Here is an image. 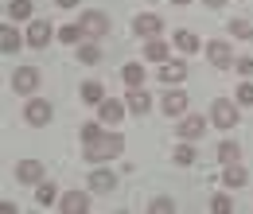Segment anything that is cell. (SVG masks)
I'll list each match as a JSON object with an SVG mask.
<instances>
[{
  "label": "cell",
  "instance_id": "6da1fadb",
  "mask_svg": "<svg viewBox=\"0 0 253 214\" xmlns=\"http://www.w3.org/2000/svg\"><path fill=\"white\" fill-rule=\"evenodd\" d=\"M125 152V136H121V132H101V136H97V140H90V144H86V160H90V164H109V160H113V156H121Z\"/></svg>",
  "mask_w": 253,
  "mask_h": 214
},
{
  "label": "cell",
  "instance_id": "7a4b0ae2",
  "mask_svg": "<svg viewBox=\"0 0 253 214\" xmlns=\"http://www.w3.org/2000/svg\"><path fill=\"white\" fill-rule=\"evenodd\" d=\"M242 121V113H238V101H230V97H218L214 105H211V125L214 128H234V125Z\"/></svg>",
  "mask_w": 253,
  "mask_h": 214
},
{
  "label": "cell",
  "instance_id": "3957f363",
  "mask_svg": "<svg viewBox=\"0 0 253 214\" xmlns=\"http://www.w3.org/2000/svg\"><path fill=\"white\" fill-rule=\"evenodd\" d=\"M39 86H43L39 66H16V74H12V90L16 93H39Z\"/></svg>",
  "mask_w": 253,
  "mask_h": 214
},
{
  "label": "cell",
  "instance_id": "277c9868",
  "mask_svg": "<svg viewBox=\"0 0 253 214\" xmlns=\"http://www.w3.org/2000/svg\"><path fill=\"white\" fill-rule=\"evenodd\" d=\"M211 128V117H199V113H183V121L175 125V132H179V140H195L199 144V136Z\"/></svg>",
  "mask_w": 253,
  "mask_h": 214
},
{
  "label": "cell",
  "instance_id": "5b68a950",
  "mask_svg": "<svg viewBox=\"0 0 253 214\" xmlns=\"http://www.w3.org/2000/svg\"><path fill=\"white\" fill-rule=\"evenodd\" d=\"M24 39H28V47H35V51H39V47H47L51 39H59V28H51L47 20H32Z\"/></svg>",
  "mask_w": 253,
  "mask_h": 214
},
{
  "label": "cell",
  "instance_id": "8992f818",
  "mask_svg": "<svg viewBox=\"0 0 253 214\" xmlns=\"http://www.w3.org/2000/svg\"><path fill=\"white\" fill-rule=\"evenodd\" d=\"M51 117H55L51 101H43V97H28V105H24V121H28V125H51Z\"/></svg>",
  "mask_w": 253,
  "mask_h": 214
},
{
  "label": "cell",
  "instance_id": "52a82bcc",
  "mask_svg": "<svg viewBox=\"0 0 253 214\" xmlns=\"http://www.w3.org/2000/svg\"><path fill=\"white\" fill-rule=\"evenodd\" d=\"M132 35H140V39H160V35H164V20L152 16V12H144V16L132 20Z\"/></svg>",
  "mask_w": 253,
  "mask_h": 214
},
{
  "label": "cell",
  "instance_id": "ba28073f",
  "mask_svg": "<svg viewBox=\"0 0 253 214\" xmlns=\"http://www.w3.org/2000/svg\"><path fill=\"white\" fill-rule=\"evenodd\" d=\"M59 207H63V214H86V211H90V195L70 187V191L59 195Z\"/></svg>",
  "mask_w": 253,
  "mask_h": 214
},
{
  "label": "cell",
  "instance_id": "9c48e42d",
  "mask_svg": "<svg viewBox=\"0 0 253 214\" xmlns=\"http://www.w3.org/2000/svg\"><path fill=\"white\" fill-rule=\"evenodd\" d=\"M78 24H82V31H86V39H101V35L109 31V16H105V12H86Z\"/></svg>",
  "mask_w": 253,
  "mask_h": 214
},
{
  "label": "cell",
  "instance_id": "30bf717a",
  "mask_svg": "<svg viewBox=\"0 0 253 214\" xmlns=\"http://www.w3.org/2000/svg\"><path fill=\"white\" fill-rule=\"evenodd\" d=\"M125 113H128V105H125V101H117V97H105V101L97 105V121H105V125H121Z\"/></svg>",
  "mask_w": 253,
  "mask_h": 214
},
{
  "label": "cell",
  "instance_id": "8fae6325",
  "mask_svg": "<svg viewBox=\"0 0 253 214\" xmlns=\"http://www.w3.org/2000/svg\"><path fill=\"white\" fill-rule=\"evenodd\" d=\"M207 59L214 62L218 70H226V66H234V51H230L226 39H214V43H207Z\"/></svg>",
  "mask_w": 253,
  "mask_h": 214
},
{
  "label": "cell",
  "instance_id": "7c38bea8",
  "mask_svg": "<svg viewBox=\"0 0 253 214\" xmlns=\"http://www.w3.org/2000/svg\"><path fill=\"white\" fill-rule=\"evenodd\" d=\"M187 74H191V66H187V62H175V59L160 62V82H168V86H175V82H183Z\"/></svg>",
  "mask_w": 253,
  "mask_h": 214
},
{
  "label": "cell",
  "instance_id": "4fadbf2b",
  "mask_svg": "<svg viewBox=\"0 0 253 214\" xmlns=\"http://www.w3.org/2000/svg\"><path fill=\"white\" fill-rule=\"evenodd\" d=\"M117 187V175L109 171V168H101V164H94V171H90V191H97V195H105V191H113Z\"/></svg>",
  "mask_w": 253,
  "mask_h": 214
},
{
  "label": "cell",
  "instance_id": "5bb4252c",
  "mask_svg": "<svg viewBox=\"0 0 253 214\" xmlns=\"http://www.w3.org/2000/svg\"><path fill=\"white\" fill-rule=\"evenodd\" d=\"M16 179L20 183H43V164L39 160H20L16 164Z\"/></svg>",
  "mask_w": 253,
  "mask_h": 214
},
{
  "label": "cell",
  "instance_id": "9a60e30c",
  "mask_svg": "<svg viewBox=\"0 0 253 214\" xmlns=\"http://www.w3.org/2000/svg\"><path fill=\"white\" fill-rule=\"evenodd\" d=\"M24 43H28V39H24L20 31L12 28V24H4V28H0V51H4V55H16Z\"/></svg>",
  "mask_w": 253,
  "mask_h": 214
},
{
  "label": "cell",
  "instance_id": "2e32d148",
  "mask_svg": "<svg viewBox=\"0 0 253 214\" xmlns=\"http://www.w3.org/2000/svg\"><path fill=\"white\" fill-rule=\"evenodd\" d=\"M160 109H164L168 117H179V113H187V93H179V90L164 93V101H160Z\"/></svg>",
  "mask_w": 253,
  "mask_h": 214
},
{
  "label": "cell",
  "instance_id": "e0dca14e",
  "mask_svg": "<svg viewBox=\"0 0 253 214\" xmlns=\"http://www.w3.org/2000/svg\"><path fill=\"white\" fill-rule=\"evenodd\" d=\"M246 179H250V175H246V168H242L238 160H234V164H222V183L226 187H246Z\"/></svg>",
  "mask_w": 253,
  "mask_h": 214
},
{
  "label": "cell",
  "instance_id": "ac0fdd59",
  "mask_svg": "<svg viewBox=\"0 0 253 214\" xmlns=\"http://www.w3.org/2000/svg\"><path fill=\"white\" fill-rule=\"evenodd\" d=\"M125 105H128V113H148V109H152V97L136 86V90L125 93Z\"/></svg>",
  "mask_w": 253,
  "mask_h": 214
},
{
  "label": "cell",
  "instance_id": "d6986e66",
  "mask_svg": "<svg viewBox=\"0 0 253 214\" xmlns=\"http://www.w3.org/2000/svg\"><path fill=\"white\" fill-rule=\"evenodd\" d=\"M144 59L168 62V59H171V47H168V39H148V47H144Z\"/></svg>",
  "mask_w": 253,
  "mask_h": 214
},
{
  "label": "cell",
  "instance_id": "ffe728a7",
  "mask_svg": "<svg viewBox=\"0 0 253 214\" xmlns=\"http://www.w3.org/2000/svg\"><path fill=\"white\" fill-rule=\"evenodd\" d=\"M78 62H82V66H94V62H101V47H97V39L78 43Z\"/></svg>",
  "mask_w": 253,
  "mask_h": 214
},
{
  "label": "cell",
  "instance_id": "44dd1931",
  "mask_svg": "<svg viewBox=\"0 0 253 214\" xmlns=\"http://www.w3.org/2000/svg\"><path fill=\"white\" fill-rule=\"evenodd\" d=\"M121 82H125L128 90H136V86L144 82V66H140V62H125V66H121Z\"/></svg>",
  "mask_w": 253,
  "mask_h": 214
},
{
  "label": "cell",
  "instance_id": "7402d4cb",
  "mask_svg": "<svg viewBox=\"0 0 253 214\" xmlns=\"http://www.w3.org/2000/svg\"><path fill=\"white\" fill-rule=\"evenodd\" d=\"M59 43H66V47L86 43V31H82V24H66V28H59Z\"/></svg>",
  "mask_w": 253,
  "mask_h": 214
},
{
  "label": "cell",
  "instance_id": "603a6c76",
  "mask_svg": "<svg viewBox=\"0 0 253 214\" xmlns=\"http://www.w3.org/2000/svg\"><path fill=\"white\" fill-rule=\"evenodd\" d=\"M82 101L101 105V101H105V86H101V82H82Z\"/></svg>",
  "mask_w": 253,
  "mask_h": 214
},
{
  "label": "cell",
  "instance_id": "cb8c5ba5",
  "mask_svg": "<svg viewBox=\"0 0 253 214\" xmlns=\"http://www.w3.org/2000/svg\"><path fill=\"white\" fill-rule=\"evenodd\" d=\"M171 160H175L179 168H191V164H195V140H183V144L171 152Z\"/></svg>",
  "mask_w": 253,
  "mask_h": 214
},
{
  "label": "cell",
  "instance_id": "d4e9b609",
  "mask_svg": "<svg viewBox=\"0 0 253 214\" xmlns=\"http://www.w3.org/2000/svg\"><path fill=\"white\" fill-rule=\"evenodd\" d=\"M175 47H179L183 55H195V51H199V35H195V31H175Z\"/></svg>",
  "mask_w": 253,
  "mask_h": 214
},
{
  "label": "cell",
  "instance_id": "484cf974",
  "mask_svg": "<svg viewBox=\"0 0 253 214\" xmlns=\"http://www.w3.org/2000/svg\"><path fill=\"white\" fill-rule=\"evenodd\" d=\"M214 156H218V164H234V160H242V148H238L234 140H222Z\"/></svg>",
  "mask_w": 253,
  "mask_h": 214
},
{
  "label": "cell",
  "instance_id": "4316f807",
  "mask_svg": "<svg viewBox=\"0 0 253 214\" xmlns=\"http://www.w3.org/2000/svg\"><path fill=\"white\" fill-rule=\"evenodd\" d=\"M55 199H59L55 183H35V203H39V207H51Z\"/></svg>",
  "mask_w": 253,
  "mask_h": 214
},
{
  "label": "cell",
  "instance_id": "83f0119b",
  "mask_svg": "<svg viewBox=\"0 0 253 214\" xmlns=\"http://www.w3.org/2000/svg\"><path fill=\"white\" fill-rule=\"evenodd\" d=\"M8 16L12 20H32V0H12L8 4Z\"/></svg>",
  "mask_w": 253,
  "mask_h": 214
},
{
  "label": "cell",
  "instance_id": "f1b7e54d",
  "mask_svg": "<svg viewBox=\"0 0 253 214\" xmlns=\"http://www.w3.org/2000/svg\"><path fill=\"white\" fill-rule=\"evenodd\" d=\"M148 211H152V214H171V211H175V199H168V195H156V199L148 203Z\"/></svg>",
  "mask_w": 253,
  "mask_h": 214
},
{
  "label": "cell",
  "instance_id": "f546056e",
  "mask_svg": "<svg viewBox=\"0 0 253 214\" xmlns=\"http://www.w3.org/2000/svg\"><path fill=\"white\" fill-rule=\"evenodd\" d=\"M234 101H238V105H253V78H242V86H238V93H234Z\"/></svg>",
  "mask_w": 253,
  "mask_h": 214
},
{
  "label": "cell",
  "instance_id": "4dcf8cb0",
  "mask_svg": "<svg viewBox=\"0 0 253 214\" xmlns=\"http://www.w3.org/2000/svg\"><path fill=\"white\" fill-rule=\"evenodd\" d=\"M105 128H101V121H86L82 125V144H90V140H97Z\"/></svg>",
  "mask_w": 253,
  "mask_h": 214
},
{
  "label": "cell",
  "instance_id": "1f68e13d",
  "mask_svg": "<svg viewBox=\"0 0 253 214\" xmlns=\"http://www.w3.org/2000/svg\"><path fill=\"white\" fill-rule=\"evenodd\" d=\"M211 211L214 214H230L234 211V199H230V195H214V199H211Z\"/></svg>",
  "mask_w": 253,
  "mask_h": 214
},
{
  "label": "cell",
  "instance_id": "d6a6232c",
  "mask_svg": "<svg viewBox=\"0 0 253 214\" xmlns=\"http://www.w3.org/2000/svg\"><path fill=\"white\" fill-rule=\"evenodd\" d=\"M230 31H234L238 39H253V28L246 24V20H234V24H230Z\"/></svg>",
  "mask_w": 253,
  "mask_h": 214
},
{
  "label": "cell",
  "instance_id": "836d02e7",
  "mask_svg": "<svg viewBox=\"0 0 253 214\" xmlns=\"http://www.w3.org/2000/svg\"><path fill=\"white\" fill-rule=\"evenodd\" d=\"M234 70H238L242 78H253V59H234Z\"/></svg>",
  "mask_w": 253,
  "mask_h": 214
},
{
  "label": "cell",
  "instance_id": "e575fe53",
  "mask_svg": "<svg viewBox=\"0 0 253 214\" xmlns=\"http://www.w3.org/2000/svg\"><path fill=\"white\" fill-rule=\"evenodd\" d=\"M55 4H59V8H74L78 0H55Z\"/></svg>",
  "mask_w": 253,
  "mask_h": 214
},
{
  "label": "cell",
  "instance_id": "d590c367",
  "mask_svg": "<svg viewBox=\"0 0 253 214\" xmlns=\"http://www.w3.org/2000/svg\"><path fill=\"white\" fill-rule=\"evenodd\" d=\"M203 4H207V8H222L226 0H203Z\"/></svg>",
  "mask_w": 253,
  "mask_h": 214
},
{
  "label": "cell",
  "instance_id": "8d00e7d4",
  "mask_svg": "<svg viewBox=\"0 0 253 214\" xmlns=\"http://www.w3.org/2000/svg\"><path fill=\"white\" fill-rule=\"evenodd\" d=\"M171 4H191V0H171Z\"/></svg>",
  "mask_w": 253,
  "mask_h": 214
}]
</instances>
